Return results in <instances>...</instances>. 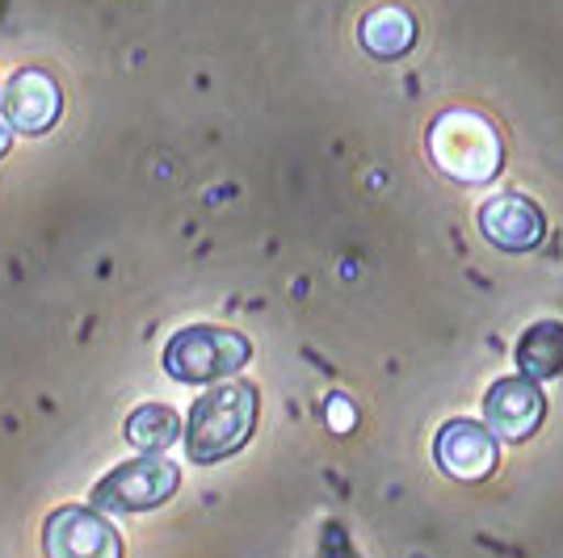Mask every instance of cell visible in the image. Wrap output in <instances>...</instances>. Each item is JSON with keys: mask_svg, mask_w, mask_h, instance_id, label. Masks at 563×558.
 Returning <instances> with one entry per match:
<instances>
[{"mask_svg": "<svg viewBox=\"0 0 563 558\" xmlns=\"http://www.w3.org/2000/svg\"><path fill=\"white\" fill-rule=\"evenodd\" d=\"M257 387L249 382H219L189 408L186 449L198 466H211L244 449L257 428Z\"/></svg>", "mask_w": 563, "mask_h": 558, "instance_id": "obj_1", "label": "cell"}, {"mask_svg": "<svg viewBox=\"0 0 563 558\" xmlns=\"http://www.w3.org/2000/svg\"><path fill=\"white\" fill-rule=\"evenodd\" d=\"M429 160L459 186H488L505 164V147L484 114L446 110L429 126Z\"/></svg>", "mask_w": 563, "mask_h": 558, "instance_id": "obj_2", "label": "cell"}, {"mask_svg": "<svg viewBox=\"0 0 563 558\" xmlns=\"http://www.w3.org/2000/svg\"><path fill=\"white\" fill-rule=\"evenodd\" d=\"M249 357H253L249 336H240L232 327L194 324L181 327L165 345V370L177 382L202 387V382H219V378H232L235 370H244Z\"/></svg>", "mask_w": 563, "mask_h": 558, "instance_id": "obj_3", "label": "cell"}, {"mask_svg": "<svg viewBox=\"0 0 563 558\" xmlns=\"http://www.w3.org/2000/svg\"><path fill=\"white\" fill-rule=\"evenodd\" d=\"M177 488H181L177 462H168L161 454H147V458H131V462L114 466L89 500H93V512H147L168 504Z\"/></svg>", "mask_w": 563, "mask_h": 558, "instance_id": "obj_4", "label": "cell"}, {"mask_svg": "<svg viewBox=\"0 0 563 558\" xmlns=\"http://www.w3.org/2000/svg\"><path fill=\"white\" fill-rule=\"evenodd\" d=\"M0 114L9 135H47L64 114V93L59 80L43 68H22L0 93Z\"/></svg>", "mask_w": 563, "mask_h": 558, "instance_id": "obj_5", "label": "cell"}, {"mask_svg": "<svg viewBox=\"0 0 563 558\" xmlns=\"http://www.w3.org/2000/svg\"><path fill=\"white\" fill-rule=\"evenodd\" d=\"M43 555L47 558H122V537L93 509H55L43 525Z\"/></svg>", "mask_w": 563, "mask_h": 558, "instance_id": "obj_6", "label": "cell"}, {"mask_svg": "<svg viewBox=\"0 0 563 558\" xmlns=\"http://www.w3.org/2000/svg\"><path fill=\"white\" fill-rule=\"evenodd\" d=\"M542 416H547V395L539 382L530 378H500L493 391L484 395V428L500 437V442H526L539 433Z\"/></svg>", "mask_w": 563, "mask_h": 558, "instance_id": "obj_7", "label": "cell"}, {"mask_svg": "<svg viewBox=\"0 0 563 558\" xmlns=\"http://www.w3.org/2000/svg\"><path fill=\"white\" fill-rule=\"evenodd\" d=\"M433 458H438V466L446 470L450 479H459V483H484L496 470L500 454H496V437L484 424H475V420H450V424H442V433L433 442Z\"/></svg>", "mask_w": 563, "mask_h": 558, "instance_id": "obj_8", "label": "cell"}, {"mask_svg": "<svg viewBox=\"0 0 563 558\" xmlns=\"http://www.w3.org/2000/svg\"><path fill=\"white\" fill-rule=\"evenodd\" d=\"M479 232H484L488 244L505 248V253H530L547 235V219H542V210L530 198L496 193L479 207Z\"/></svg>", "mask_w": 563, "mask_h": 558, "instance_id": "obj_9", "label": "cell"}, {"mask_svg": "<svg viewBox=\"0 0 563 558\" xmlns=\"http://www.w3.org/2000/svg\"><path fill=\"white\" fill-rule=\"evenodd\" d=\"M357 38H362V47L371 51L375 59H399V55H408L412 43H417V22H412L408 9L383 4V9H375V13H366V22H362V30H357Z\"/></svg>", "mask_w": 563, "mask_h": 558, "instance_id": "obj_10", "label": "cell"}, {"mask_svg": "<svg viewBox=\"0 0 563 558\" xmlns=\"http://www.w3.org/2000/svg\"><path fill=\"white\" fill-rule=\"evenodd\" d=\"M517 370L530 382H547L563 373V324L560 320H542L521 341H517Z\"/></svg>", "mask_w": 563, "mask_h": 558, "instance_id": "obj_11", "label": "cell"}, {"mask_svg": "<svg viewBox=\"0 0 563 558\" xmlns=\"http://www.w3.org/2000/svg\"><path fill=\"white\" fill-rule=\"evenodd\" d=\"M126 442L135 445V449H143V454H165V449H173V445L181 442V416L173 412V408H165V403H143V408H135L131 416H126Z\"/></svg>", "mask_w": 563, "mask_h": 558, "instance_id": "obj_12", "label": "cell"}, {"mask_svg": "<svg viewBox=\"0 0 563 558\" xmlns=\"http://www.w3.org/2000/svg\"><path fill=\"white\" fill-rule=\"evenodd\" d=\"M324 420H329L332 433H353V424H357V412H353V403L345 395H329V403H324Z\"/></svg>", "mask_w": 563, "mask_h": 558, "instance_id": "obj_13", "label": "cell"}, {"mask_svg": "<svg viewBox=\"0 0 563 558\" xmlns=\"http://www.w3.org/2000/svg\"><path fill=\"white\" fill-rule=\"evenodd\" d=\"M9 143H13V135H9V126H4V122H0V160H4V156H9Z\"/></svg>", "mask_w": 563, "mask_h": 558, "instance_id": "obj_14", "label": "cell"}]
</instances>
